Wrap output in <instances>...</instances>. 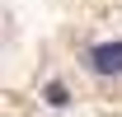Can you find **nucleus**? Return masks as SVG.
I'll use <instances>...</instances> for the list:
<instances>
[{"mask_svg":"<svg viewBox=\"0 0 122 117\" xmlns=\"http://www.w3.org/2000/svg\"><path fill=\"white\" fill-rule=\"evenodd\" d=\"M89 66L99 75H122V42H99L89 52Z\"/></svg>","mask_w":122,"mask_h":117,"instance_id":"nucleus-1","label":"nucleus"},{"mask_svg":"<svg viewBox=\"0 0 122 117\" xmlns=\"http://www.w3.org/2000/svg\"><path fill=\"white\" fill-rule=\"evenodd\" d=\"M47 103L61 108V103H66V89H61V84H47Z\"/></svg>","mask_w":122,"mask_h":117,"instance_id":"nucleus-2","label":"nucleus"}]
</instances>
